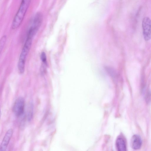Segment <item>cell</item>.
Returning a JSON list of instances; mask_svg holds the SVG:
<instances>
[{
	"mask_svg": "<svg viewBox=\"0 0 151 151\" xmlns=\"http://www.w3.org/2000/svg\"><path fill=\"white\" fill-rule=\"evenodd\" d=\"M43 19V15L40 12H37L35 14L28 30V37L32 38L35 36L42 23Z\"/></svg>",
	"mask_w": 151,
	"mask_h": 151,
	"instance_id": "3957f363",
	"label": "cell"
},
{
	"mask_svg": "<svg viewBox=\"0 0 151 151\" xmlns=\"http://www.w3.org/2000/svg\"><path fill=\"white\" fill-rule=\"evenodd\" d=\"M105 70L108 73L112 78H117V73L116 70L113 68L108 66L105 67Z\"/></svg>",
	"mask_w": 151,
	"mask_h": 151,
	"instance_id": "9c48e42d",
	"label": "cell"
},
{
	"mask_svg": "<svg viewBox=\"0 0 151 151\" xmlns=\"http://www.w3.org/2000/svg\"><path fill=\"white\" fill-rule=\"evenodd\" d=\"M6 36L4 35L3 36L0 40V50L1 52L3 49L6 40Z\"/></svg>",
	"mask_w": 151,
	"mask_h": 151,
	"instance_id": "30bf717a",
	"label": "cell"
},
{
	"mask_svg": "<svg viewBox=\"0 0 151 151\" xmlns=\"http://www.w3.org/2000/svg\"><path fill=\"white\" fill-rule=\"evenodd\" d=\"M40 58L42 63L47 64V57L45 53L42 52L40 55Z\"/></svg>",
	"mask_w": 151,
	"mask_h": 151,
	"instance_id": "8fae6325",
	"label": "cell"
},
{
	"mask_svg": "<svg viewBox=\"0 0 151 151\" xmlns=\"http://www.w3.org/2000/svg\"><path fill=\"white\" fill-rule=\"evenodd\" d=\"M116 145L117 149L119 151L126 150V146L124 140L122 138H118L116 141Z\"/></svg>",
	"mask_w": 151,
	"mask_h": 151,
	"instance_id": "ba28073f",
	"label": "cell"
},
{
	"mask_svg": "<svg viewBox=\"0 0 151 151\" xmlns=\"http://www.w3.org/2000/svg\"><path fill=\"white\" fill-rule=\"evenodd\" d=\"M25 101L22 97H18L15 101L13 107V111L17 117H19L24 114V109Z\"/></svg>",
	"mask_w": 151,
	"mask_h": 151,
	"instance_id": "277c9868",
	"label": "cell"
},
{
	"mask_svg": "<svg viewBox=\"0 0 151 151\" xmlns=\"http://www.w3.org/2000/svg\"><path fill=\"white\" fill-rule=\"evenodd\" d=\"M13 133L12 129H9L5 134L0 147V151H5L9 144Z\"/></svg>",
	"mask_w": 151,
	"mask_h": 151,
	"instance_id": "8992f818",
	"label": "cell"
},
{
	"mask_svg": "<svg viewBox=\"0 0 151 151\" xmlns=\"http://www.w3.org/2000/svg\"><path fill=\"white\" fill-rule=\"evenodd\" d=\"M143 34L145 40L147 41L151 39V20L147 17H145L142 23Z\"/></svg>",
	"mask_w": 151,
	"mask_h": 151,
	"instance_id": "5b68a950",
	"label": "cell"
},
{
	"mask_svg": "<svg viewBox=\"0 0 151 151\" xmlns=\"http://www.w3.org/2000/svg\"><path fill=\"white\" fill-rule=\"evenodd\" d=\"M32 38L27 37L24 47L20 54L18 64L19 72L23 73L24 71L26 59L30 48Z\"/></svg>",
	"mask_w": 151,
	"mask_h": 151,
	"instance_id": "7a4b0ae2",
	"label": "cell"
},
{
	"mask_svg": "<svg viewBox=\"0 0 151 151\" xmlns=\"http://www.w3.org/2000/svg\"><path fill=\"white\" fill-rule=\"evenodd\" d=\"M142 141L141 137L137 135H134L132 137L131 140V145L134 149H139L142 145Z\"/></svg>",
	"mask_w": 151,
	"mask_h": 151,
	"instance_id": "52a82bcc",
	"label": "cell"
},
{
	"mask_svg": "<svg viewBox=\"0 0 151 151\" xmlns=\"http://www.w3.org/2000/svg\"><path fill=\"white\" fill-rule=\"evenodd\" d=\"M32 0H22L19 8L12 21L11 27L13 29L18 28L22 23Z\"/></svg>",
	"mask_w": 151,
	"mask_h": 151,
	"instance_id": "6da1fadb",
	"label": "cell"
}]
</instances>
